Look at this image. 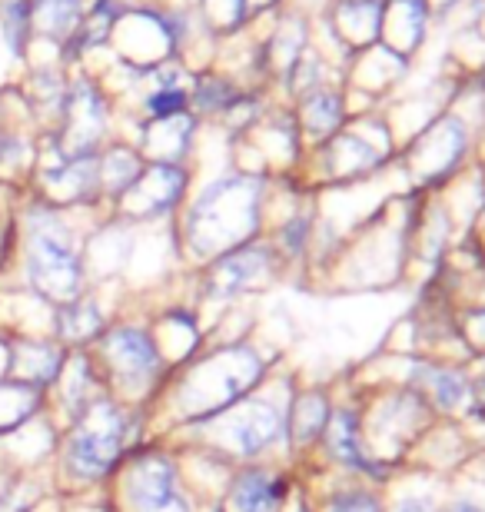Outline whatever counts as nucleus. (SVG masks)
<instances>
[{
	"mask_svg": "<svg viewBox=\"0 0 485 512\" xmlns=\"http://www.w3.org/2000/svg\"><path fill=\"white\" fill-rule=\"evenodd\" d=\"M260 213V180H216L187 217V243L196 256H223L250 237Z\"/></svg>",
	"mask_w": 485,
	"mask_h": 512,
	"instance_id": "1",
	"label": "nucleus"
},
{
	"mask_svg": "<svg viewBox=\"0 0 485 512\" xmlns=\"http://www.w3.org/2000/svg\"><path fill=\"white\" fill-rule=\"evenodd\" d=\"M27 280L54 303H67L80 293L84 263L67 223L50 210L27 213Z\"/></svg>",
	"mask_w": 485,
	"mask_h": 512,
	"instance_id": "2",
	"label": "nucleus"
},
{
	"mask_svg": "<svg viewBox=\"0 0 485 512\" xmlns=\"http://www.w3.org/2000/svg\"><path fill=\"white\" fill-rule=\"evenodd\" d=\"M263 373V360L246 346H233L196 363L187 373L180 389V413L190 419H213L226 413L246 389H250Z\"/></svg>",
	"mask_w": 485,
	"mask_h": 512,
	"instance_id": "3",
	"label": "nucleus"
},
{
	"mask_svg": "<svg viewBox=\"0 0 485 512\" xmlns=\"http://www.w3.org/2000/svg\"><path fill=\"white\" fill-rule=\"evenodd\" d=\"M123 443H127L123 409L110 399H97L77 416L74 433L67 439V469L84 483L107 476L120 463Z\"/></svg>",
	"mask_w": 485,
	"mask_h": 512,
	"instance_id": "4",
	"label": "nucleus"
},
{
	"mask_svg": "<svg viewBox=\"0 0 485 512\" xmlns=\"http://www.w3.org/2000/svg\"><path fill=\"white\" fill-rule=\"evenodd\" d=\"M100 350L107 356L110 376L127 393H143L163 373V356L157 350V343H153V336L147 330H137V326L110 330L103 336Z\"/></svg>",
	"mask_w": 485,
	"mask_h": 512,
	"instance_id": "5",
	"label": "nucleus"
},
{
	"mask_svg": "<svg viewBox=\"0 0 485 512\" xmlns=\"http://www.w3.org/2000/svg\"><path fill=\"white\" fill-rule=\"evenodd\" d=\"M103 127H107V104H103V97L90 80H80L64 100V130H60L57 140L60 157H90V150L103 137Z\"/></svg>",
	"mask_w": 485,
	"mask_h": 512,
	"instance_id": "6",
	"label": "nucleus"
},
{
	"mask_svg": "<svg viewBox=\"0 0 485 512\" xmlns=\"http://www.w3.org/2000/svg\"><path fill=\"white\" fill-rule=\"evenodd\" d=\"M127 493L133 512H187V503L177 493V469L167 456L153 453L133 459Z\"/></svg>",
	"mask_w": 485,
	"mask_h": 512,
	"instance_id": "7",
	"label": "nucleus"
},
{
	"mask_svg": "<svg viewBox=\"0 0 485 512\" xmlns=\"http://www.w3.org/2000/svg\"><path fill=\"white\" fill-rule=\"evenodd\" d=\"M213 436L240 456H253L266 449L280 433V413L270 403H246L230 413L210 419Z\"/></svg>",
	"mask_w": 485,
	"mask_h": 512,
	"instance_id": "8",
	"label": "nucleus"
},
{
	"mask_svg": "<svg viewBox=\"0 0 485 512\" xmlns=\"http://www.w3.org/2000/svg\"><path fill=\"white\" fill-rule=\"evenodd\" d=\"M183 183H187V177H183L180 167H173V163H153L150 170H140L133 187L120 197L123 210L133 213V217H157V213H167L173 203L180 200Z\"/></svg>",
	"mask_w": 485,
	"mask_h": 512,
	"instance_id": "9",
	"label": "nucleus"
},
{
	"mask_svg": "<svg viewBox=\"0 0 485 512\" xmlns=\"http://www.w3.org/2000/svg\"><path fill=\"white\" fill-rule=\"evenodd\" d=\"M270 270V253L260 247H246V250H230L216 260L210 273V293L213 296H233L253 286L260 276Z\"/></svg>",
	"mask_w": 485,
	"mask_h": 512,
	"instance_id": "10",
	"label": "nucleus"
},
{
	"mask_svg": "<svg viewBox=\"0 0 485 512\" xmlns=\"http://www.w3.org/2000/svg\"><path fill=\"white\" fill-rule=\"evenodd\" d=\"M47 190L57 203H80L90 200L100 187V163L90 157H77V160H64L57 170H47Z\"/></svg>",
	"mask_w": 485,
	"mask_h": 512,
	"instance_id": "11",
	"label": "nucleus"
},
{
	"mask_svg": "<svg viewBox=\"0 0 485 512\" xmlns=\"http://www.w3.org/2000/svg\"><path fill=\"white\" fill-rule=\"evenodd\" d=\"M286 486L266 469H246L230 489L233 512H280Z\"/></svg>",
	"mask_w": 485,
	"mask_h": 512,
	"instance_id": "12",
	"label": "nucleus"
},
{
	"mask_svg": "<svg viewBox=\"0 0 485 512\" xmlns=\"http://www.w3.org/2000/svg\"><path fill=\"white\" fill-rule=\"evenodd\" d=\"M60 366H64V353L47 343H20L10 353V373L20 376L17 383H30L37 389L54 383L60 376Z\"/></svg>",
	"mask_w": 485,
	"mask_h": 512,
	"instance_id": "13",
	"label": "nucleus"
},
{
	"mask_svg": "<svg viewBox=\"0 0 485 512\" xmlns=\"http://www.w3.org/2000/svg\"><path fill=\"white\" fill-rule=\"evenodd\" d=\"M40 393L44 389L17 383V380H0V433L17 429L24 419H30L40 409Z\"/></svg>",
	"mask_w": 485,
	"mask_h": 512,
	"instance_id": "14",
	"label": "nucleus"
},
{
	"mask_svg": "<svg viewBox=\"0 0 485 512\" xmlns=\"http://www.w3.org/2000/svg\"><path fill=\"white\" fill-rule=\"evenodd\" d=\"M190 130H193V124L187 117H180V114L177 117H163L153 127H147L143 147H147L160 163H170V160H177L183 150H187Z\"/></svg>",
	"mask_w": 485,
	"mask_h": 512,
	"instance_id": "15",
	"label": "nucleus"
},
{
	"mask_svg": "<svg viewBox=\"0 0 485 512\" xmlns=\"http://www.w3.org/2000/svg\"><path fill=\"white\" fill-rule=\"evenodd\" d=\"M329 449H333V456L339 459V463H346L353 469H366V473H373V476H383L363 456V449H359V433H356V416L353 413H336V419L329 423Z\"/></svg>",
	"mask_w": 485,
	"mask_h": 512,
	"instance_id": "16",
	"label": "nucleus"
},
{
	"mask_svg": "<svg viewBox=\"0 0 485 512\" xmlns=\"http://www.w3.org/2000/svg\"><path fill=\"white\" fill-rule=\"evenodd\" d=\"M37 27L47 37L67 40L80 24V0H30Z\"/></svg>",
	"mask_w": 485,
	"mask_h": 512,
	"instance_id": "17",
	"label": "nucleus"
},
{
	"mask_svg": "<svg viewBox=\"0 0 485 512\" xmlns=\"http://www.w3.org/2000/svg\"><path fill=\"white\" fill-rule=\"evenodd\" d=\"M137 177H140V157L127 147L110 150L100 163V183H103V190L113 193V197H123Z\"/></svg>",
	"mask_w": 485,
	"mask_h": 512,
	"instance_id": "18",
	"label": "nucleus"
},
{
	"mask_svg": "<svg viewBox=\"0 0 485 512\" xmlns=\"http://www.w3.org/2000/svg\"><path fill=\"white\" fill-rule=\"evenodd\" d=\"M412 380H416L422 389H429V396L436 399V406H442V409H452L462 396H466V380H462L459 373L439 370V366H416Z\"/></svg>",
	"mask_w": 485,
	"mask_h": 512,
	"instance_id": "19",
	"label": "nucleus"
},
{
	"mask_svg": "<svg viewBox=\"0 0 485 512\" xmlns=\"http://www.w3.org/2000/svg\"><path fill=\"white\" fill-rule=\"evenodd\" d=\"M103 326V316L94 303H67V306H57V333L64 340H90L97 336Z\"/></svg>",
	"mask_w": 485,
	"mask_h": 512,
	"instance_id": "20",
	"label": "nucleus"
},
{
	"mask_svg": "<svg viewBox=\"0 0 485 512\" xmlns=\"http://www.w3.org/2000/svg\"><path fill=\"white\" fill-rule=\"evenodd\" d=\"M326 399L319 393H306L296 399L293 406V439L296 443H309L319 436V429L326 426Z\"/></svg>",
	"mask_w": 485,
	"mask_h": 512,
	"instance_id": "21",
	"label": "nucleus"
},
{
	"mask_svg": "<svg viewBox=\"0 0 485 512\" xmlns=\"http://www.w3.org/2000/svg\"><path fill=\"white\" fill-rule=\"evenodd\" d=\"M30 17H34L30 0H10L4 7V34L17 54H20V47H24V37L30 34Z\"/></svg>",
	"mask_w": 485,
	"mask_h": 512,
	"instance_id": "22",
	"label": "nucleus"
},
{
	"mask_svg": "<svg viewBox=\"0 0 485 512\" xmlns=\"http://www.w3.org/2000/svg\"><path fill=\"white\" fill-rule=\"evenodd\" d=\"M183 104H187V94H183L180 87H163V90H157L150 100H147V107H150V114L157 117V120H163V117H177L180 110H183Z\"/></svg>",
	"mask_w": 485,
	"mask_h": 512,
	"instance_id": "23",
	"label": "nucleus"
},
{
	"mask_svg": "<svg viewBox=\"0 0 485 512\" xmlns=\"http://www.w3.org/2000/svg\"><path fill=\"white\" fill-rule=\"evenodd\" d=\"M34 499H37L34 486L14 483V486H7L4 493H0V512H27L30 506H34Z\"/></svg>",
	"mask_w": 485,
	"mask_h": 512,
	"instance_id": "24",
	"label": "nucleus"
},
{
	"mask_svg": "<svg viewBox=\"0 0 485 512\" xmlns=\"http://www.w3.org/2000/svg\"><path fill=\"white\" fill-rule=\"evenodd\" d=\"M329 512H383V506H379L376 496H369V493H346L329 506Z\"/></svg>",
	"mask_w": 485,
	"mask_h": 512,
	"instance_id": "25",
	"label": "nucleus"
},
{
	"mask_svg": "<svg viewBox=\"0 0 485 512\" xmlns=\"http://www.w3.org/2000/svg\"><path fill=\"white\" fill-rule=\"evenodd\" d=\"M336 114H339V107H336V100H333V97H323V100H316V104H309V110H306L309 124H313L316 130H326V127H333Z\"/></svg>",
	"mask_w": 485,
	"mask_h": 512,
	"instance_id": "26",
	"label": "nucleus"
},
{
	"mask_svg": "<svg viewBox=\"0 0 485 512\" xmlns=\"http://www.w3.org/2000/svg\"><path fill=\"white\" fill-rule=\"evenodd\" d=\"M27 153V143L14 137V133H7V130H0V163H14L20 160Z\"/></svg>",
	"mask_w": 485,
	"mask_h": 512,
	"instance_id": "27",
	"label": "nucleus"
},
{
	"mask_svg": "<svg viewBox=\"0 0 485 512\" xmlns=\"http://www.w3.org/2000/svg\"><path fill=\"white\" fill-rule=\"evenodd\" d=\"M396 512H432V503L429 499H406V503H399Z\"/></svg>",
	"mask_w": 485,
	"mask_h": 512,
	"instance_id": "28",
	"label": "nucleus"
},
{
	"mask_svg": "<svg viewBox=\"0 0 485 512\" xmlns=\"http://www.w3.org/2000/svg\"><path fill=\"white\" fill-rule=\"evenodd\" d=\"M446 512H482L479 506H472V503H456L452 509H446Z\"/></svg>",
	"mask_w": 485,
	"mask_h": 512,
	"instance_id": "29",
	"label": "nucleus"
}]
</instances>
